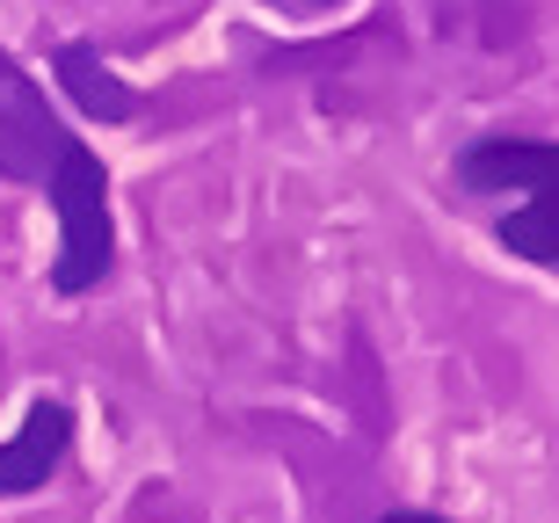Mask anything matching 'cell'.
<instances>
[{
	"label": "cell",
	"instance_id": "1",
	"mask_svg": "<svg viewBox=\"0 0 559 523\" xmlns=\"http://www.w3.org/2000/svg\"><path fill=\"white\" fill-rule=\"evenodd\" d=\"M44 189H51V204H59V262H51V284H59L66 298H81V292H95V284L109 276V254H117L103 161H95L87 146H66Z\"/></svg>",
	"mask_w": 559,
	"mask_h": 523
},
{
	"label": "cell",
	"instance_id": "2",
	"mask_svg": "<svg viewBox=\"0 0 559 523\" xmlns=\"http://www.w3.org/2000/svg\"><path fill=\"white\" fill-rule=\"evenodd\" d=\"M66 146H73V139H66V124L44 109V87L0 51V175H8V182H51Z\"/></svg>",
	"mask_w": 559,
	"mask_h": 523
},
{
	"label": "cell",
	"instance_id": "3",
	"mask_svg": "<svg viewBox=\"0 0 559 523\" xmlns=\"http://www.w3.org/2000/svg\"><path fill=\"white\" fill-rule=\"evenodd\" d=\"M457 182L465 189H523V197H545L559 189V139H479V146L457 153Z\"/></svg>",
	"mask_w": 559,
	"mask_h": 523
},
{
	"label": "cell",
	"instance_id": "4",
	"mask_svg": "<svg viewBox=\"0 0 559 523\" xmlns=\"http://www.w3.org/2000/svg\"><path fill=\"white\" fill-rule=\"evenodd\" d=\"M66 443H73V407L37 400V407L22 415V429L0 443V495H37V487L59 473Z\"/></svg>",
	"mask_w": 559,
	"mask_h": 523
},
{
	"label": "cell",
	"instance_id": "5",
	"mask_svg": "<svg viewBox=\"0 0 559 523\" xmlns=\"http://www.w3.org/2000/svg\"><path fill=\"white\" fill-rule=\"evenodd\" d=\"M59 87L73 95V109L103 117V124H124L131 117V87L117 81V66H103L95 44H66L59 51Z\"/></svg>",
	"mask_w": 559,
	"mask_h": 523
},
{
	"label": "cell",
	"instance_id": "6",
	"mask_svg": "<svg viewBox=\"0 0 559 523\" xmlns=\"http://www.w3.org/2000/svg\"><path fill=\"white\" fill-rule=\"evenodd\" d=\"M501 240H509L523 262L559 270V189H545V197H531V204L509 211V218H501Z\"/></svg>",
	"mask_w": 559,
	"mask_h": 523
},
{
	"label": "cell",
	"instance_id": "7",
	"mask_svg": "<svg viewBox=\"0 0 559 523\" xmlns=\"http://www.w3.org/2000/svg\"><path fill=\"white\" fill-rule=\"evenodd\" d=\"M378 523H443V516H429V509H393V516H378Z\"/></svg>",
	"mask_w": 559,
	"mask_h": 523
}]
</instances>
